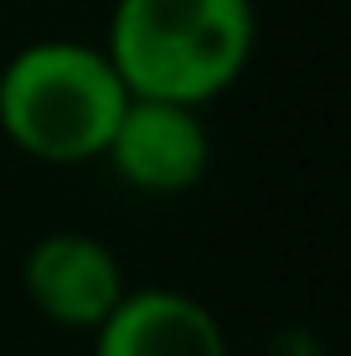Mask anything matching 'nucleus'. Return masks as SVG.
Here are the masks:
<instances>
[{"mask_svg":"<svg viewBox=\"0 0 351 356\" xmlns=\"http://www.w3.org/2000/svg\"><path fill=\"white\" fill-rule=\"evenodd\" d=\"M253 42V0H114L104 31L129 93L191 108H207L243 78Z\"/></svg>","mask_w":351,"mask_h":356,"instance_id":"1","label":"nucleus"},{"mask_svg":"<svg viewBox=\"0 0 351 356\" xmlns=\"http://www.w3.org/2000/svg\"><path fill=\"white\" fill-rule=\"evenodd\" d=\"M129 98L104 42H26L0 67V134L36 165H93Z\"/></svg>","mask_w":351,"mask_h":356,"instance_id":"2","label":"nucleus"},{"mask_svg":"<svg viewBox=\"0 0 351 356\" xmlns=\"http://www.w3.org/2000/svg\"><path fill=\"white\" fill-rule=\"evenodd\" d=\"M21 289L47 325L83 330V336H93L108 321V310L129 294L119 253L83 227L42 232L21 259Z\"/></svg>","mask_w":351,"mask_h":356,"instance_id":"3","label":"nucleus"},{"mask_svg":"<svg viewBox=\"0 0 351 356\" xmlns=\"http://www.w3.org/2000/svg\"><path fill=\"white\" fill-rule=\"evenodd\" d=\"M104 161L129 191L145 196H181L191 191L212 165V134L202 108L165 104V98H129L114 134L104 145Z\"/></svg>","mask_w":351,"mask_h":356,"instance_id":"4","label":"nucleus"},{"mask_svg":"<svg viewBox=\"0 0 351 356\" xmlns=\"http://www.w3.org/2000/svg\"><path fill=\"white\" fill-rule=\"evenodd\" d=\"M93 356H233L222 321L186 289H129L93 330Z\"/></svg>","mask_w":351,"mask_h":356,"instance_id":"5","label":"nucleus"}]
</instances>
